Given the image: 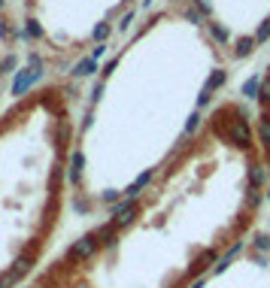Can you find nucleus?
I'll use <instances>...</instances> for the list:
<instances>
[{"instance_id":"obj_1","label":"nucleus","mask_w":270,"mask_h":288,"mask_svg":"<svg viewBox=\"0 0 270 288\" xmlns=\"http://www.w3.org/2000/svg\"><path fill=\"white\" fill-rule=\"evenodd\" d=\"M267 182L240 100L170 164L61 246L25 288H197L261 230Z\"/></svg>"},{"instance_id":"obj_2","label":"nucleus","mask_w":270,"mask_h":288,"mask_svg":"<svg viewBox=\"0 0 270 288\" xmlns=\"http://www.w3.org/2000/svg\"><path fill=\"white\" fill-rule=\"evenodd\" d=\"M76 85L46 82L0 113V288H25L70 212Z\"/></svg>"},{"instance_id":"obj_3","label":"nucleus","mask_w":270,"mask_h":288,"mask_svg":"<svg viewBox=\"0 0 270 288\" xmlns=\"http://www.w3.org/2000/svg\"><path fill=\"white\" fill-rule=\"evenodd\" d=\"M197 288H270V233H255Z\"/></svg>"},{"instance_id":"obj_4","label":"nucleus","mask_w":270,"mask_h":288,"mask_svg":"<svg viewBox=\"0 0 270 288\" xmlns=\"http://www.w3.org/2000/svg\"><path fill=\"white\" fill-rule=\"evenodd\" d=\"M255 110L252 113V131H255V143H258V158L264 167V182H267V206H270V64L264 73L255 76V91L249 94Z\"/></svg>"},{"instance_id":"obj_5","label":"nucleus","mask_w":270,"mask_h":288,"mask_svg":"<svg viewBox=\"0 0 270 288\" xmlns=\"http://www.w3.org/2000/svg\"><path fill=\"white\" fill-rule=\"evenodd\" d=\"M15 67H19V55H15V46L12 49H3L0 52V94H3V88L15 85Z\"/></svg>"}]
</instances>
